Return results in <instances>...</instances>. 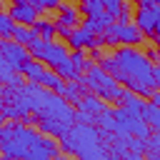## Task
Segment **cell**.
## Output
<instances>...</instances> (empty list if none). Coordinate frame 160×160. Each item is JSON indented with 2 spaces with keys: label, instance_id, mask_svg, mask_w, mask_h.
<instances>
[{
  "label": "cell",
  "instance_id": "6da1fadb",
  "mask_svg": "<svg viewBox=\"0 0 160 160\" xmlns=\"http://www.w3.org/2000/svg\"><path fill=\"white\" fill-rule=\"evenodd\" d=\"M0 152L10 160H52L60 148L55 138L38 132L28 122H0Z\"/></svg>",
  "mask_w": 160,
  "mask_h": 160
},
{
  "label": "cell",
  "instance_id": "7a4b0ae2",
  "mask_svg": "<svg viewBox=\"0 0 160 160\" xmlns=\"http://www.w3.org/2000/svg\"><path fill=\"white\" fill-rule=\"evenodd\" d=\"M100 65L122 88H128V90H132L138 95L150 98V92L155 90V78H152L155 65L148 60V55H142L135 48H120L115 55L105 58Z\"/></svg>",
  "mask_w": 160,
  "mask_h": 160
},
{
  "label": "cell",
  "instance_id": "3957f363",
  "mask_svg": "<svg viewBox=\"0 0 160 160\" xmlns=\"http://www.w3.org/2000/svg\"><path fill=\"white\" fill-rule=\"evenodd\" d=\"M60 150L75 155L78 160H112L105 132L98 130L92 122H72L60 138Z\"/></svg>",
  "mask_w": 160,
  "mask_h": 160
},
{
  "label": "cell",
  "instance_id": "277c9868",
  "mask_svg": "<svg viewBox=\"0 0 160 160\" xmlns=\"http://www.w3.org/2000/svg\"><path fill=\"white\" fill-rule=\"evenodd\" d=\"M82 82L90 88V92H95L98 98L102 100H120V92H122V85L102 68V65H90L82 75Z\"/></svg>",
  "mask_w": 160,
  "mask_h": 160
},
{
  "label": "cell",
  "instance_id": "5b68a950",
  "mask_svg": "<svg viewBox=\"0 0 160 160\" xmlns=\"http://www.w3.org/2000/svg\"><path fill=\"white\" fill-rule=\"evenodd\" d=\"M112 115H115V132L135 135L140 140H148L152 135V128L142 120V115H135L128 108H118V110H112Z\"/></svg>",
  "mask_w": 160,
  "mask_h": 160
},
{
  "label": "cell",
  "instance_id": "8992f818",
  "mask_svg": "<svg viewBox=\"0 0 160 160\" xmlns=\"http://www.w3.org/2000/svg\"><path fill=\"white\" fill-rule=\"evenodd\" d=\"M28 48H30V52H32V58H35V60L48 62L52 70H55L62 60H68V58H70L68 48H62V45H58V42H52V40H42V38L32 40Z\"/></svg>",
  "mask_w": 160,
  "mask_h": 160
},
{
  "label": "cell",
  "instance_id": "52a82bcc",
  "mask_svg": "<svg viewBox=\"0 0 160 160\" xmlns=\"http://www.w3.org/2000/svg\"><path fill=\"white\" fill-rule=\"evenodd\" d=\"M102 42H110V45H135L140 42V28L135 22H112L105 32H102Z\"/></svg>",
  "mask_w": 160,
  "mask_h": 160
},
{
  "label": "cell",
  "instance_id": "ba28073f",
  "mask_svg": "<svg viewBox=\"0 0 160 160\" xmlns=\"http://www.w3.org/2000/svg\"><path fill=\"white\" fill-rule=\"evenodd\" d=\"M0 58H5L8 65L20 72V70L32 60V52H30L28 45H20V42H15V40H2V38H0Z\"/></svg>",
  "mask_w": 160,
  "mask_h": 160
},
{
  "label": "cell",
  "instance_id": "9c48e42d",
  "mask_svg": "<svg viewBox=\"0 0 160 160\" xmlns=\"http://www.w3.org/2000/svg\"><path fill=\"white\" fill-rule=\"evenodd\" d=\"M38 12H40V10H38L30 0H12V5H10L12 20L20 22V25H28V28H32V25L38 22Z\"/></svg>",
  "mask_w": 160,
  "mask_h": 160
},
{
  "label": "cell",
  "instance_id": "30bf717a",
  "mask_svg": "<svg viewBox=\"0 0 160 160\" xmlns=\"http://www.w3.org/2000/svg\"><path fill=\"white\" fill-rule=\"evenodd\" d=\"M68 42H70V48H75V50L98 48V45L102 42V35H95V32H90L88 28H72V32L68 35Z\"/></svg>",
  "mask_w": 160,
  "mask_h": 160
},
{
  "label": "cell",
  "instance_id": "8fae6325",
  "mask_svg": "<svg viewBox=\"0 0 160 160\" xmlns=\"http://www.w3.org/2000/svg\"><path fill=\"white\" fill-rule=\"evenodd\" d=\"M75 110H80V112H88L95 122H98V118L108 110V105H105V100L102 98H98L95 92H88L82 100H78V105H75Z\"/></svg>",
  "mask_w": 160,
  "mask_h": 160
},
{
  "label": "cell",
  "instance_id": "7c38bea8",
  "mask_svg": "<svg viewBox=\"0 0 160 160\" xmlns=\"http://www.w3.org/2000/svg\"><path fill=\"white\" fill-rule=\"evenodd\" d=\"M112 22H115V18H112L108 10H102V12H98V15H90V18L85 20V25H82V28H88V30H90V32H95V35H102Z\"/></svg>",
  "mask_w": 160,
  "mask_h": 160
},
{
  "label": "cell",
  "instance_id": "4fadbf2b",
  "mask_svg": "<svg viewBox=\"0 0 160 160\" xmlns=\"http://www.w3.org/2000/svg\"><path fill=\"white\" fill-rule=\"evenodd\" d=\"M135 25L140 28V32H145V35H155V32H158V22H155L152 8H140L138 15H135Z\"/></svg>",
  "mask_w": 160,
  "mask_h": 160
},
{
  "label": "cell",
  "instance_id": "5bb4252c",
  "mask_svg": "<svg viewBox=\"0 0 160 160\" xmlns=\"http://www.w3.org/2000/svg\"><path fill=\"white\" fill-rule=\"evenodd\" d=\"M90 92V88L82 82V78H78V80H70V82H65V90H62V95L70 100V105L75 108L78 105V100H82L85 95Z\"/></svg>",
  "mask_w": 160,
  "mask_h": 160
},
{
  "label": "cell",
  "instance_id": "9a60e30c",
  "mask_svg": "<svg viewBox=\"0 0 160 160\" xmlns=\"http://www.w3.org/2000/svg\"><path fill=\"white\" fill-rule=\"evenodd\" d=\"M105 10L112 18H120V22H130V8L125 0H105Z\"/></svg>",
  "mask_w": 160,
  "mask_h": 160
},
{
  "label": "cell",
  "instance_id": "2e32d148",
  "mask_svg": "<svg viewBox=\"0 0 160 160\" xmlns=\"http://www.w3.org/2000/svg\"><path fill=\"white\" fill-rule=\"evenodd\" d=\"M38 38H40V35H38L32 28L20 25V22L15 25V32H12V40H15V42H20V45H30V42H32V40H38Z\"/></svg>",
  "mask_w": 160,
  "mask_h": 160
},
{
  "label": "cell",
  "instance_id": "e0dca14e",
  "mask_svg": "<svg viewBox=\"0 0 160 160\" xmlns=\"http://www.w3.org/2000/svg\"><path fill=\"white\" fill-rule=\"evenodd\" d=\"M78 18H80V12L72 8V5H60V18H58V22L60 25H65V28H75L78 25Z\"/></svg>",
  "mask_w": 160,
  "mask_h": 160
},
{
  "label": "cell",
  "instance_id": "ac0fdd59",
  "mask_svg": "<svg viewBox=\"0 0 160 160\" xmlns=\"http://www.w3.org/2000/svg\"><path fill=\"white\" fill-rule=\"evenodd\" d=\"M142 120H145L152 130H158V132H160V108H158V105L145 102V108H142Z\"/></svg>",
  "mask_w": 160,
  "mask_h": 160
},
{
  "label": "cell",
  "instance_id": "d6986e66",
  "mask_svg": "<svg viewBox=\"0 0 160 160\" xmlns=\"http://www.w3.org/2000/svg\"><path fill=\"white\" fill-rule=\"evenodd\" d=\"M15 25H18V22L12 20V15L0 10V38H2V40L12 38V32H15Z\"/></svg>",
  "mask_w": 160,
  "mask_h": 160
},
{
  "label": "cell",
  "instance_id": "ffe728a7",
  "mask_svg": "<svg viewBox=\"0 0 160 160\" xmlns=\"http://www.w3.org/2000/svg\"><path fill=\"white\" fill-rule=\"evenodd\" d=\"M32 30H35L42 40H52V38L58 35V28H55L52 22H48V20H38V22L32 25Z\"/></svg>",
  "mask_w": 160,
  "mask_h": 160
},
{
  "label": "cell",
  "instance_id": "44dd1931",
  "mask_svg": "<svg viewBox=\"0 0 160 160\" xmlns=\"http://www.w3.org/2000/svg\"><path fill=\"white\" fill-rule=\"evenodd\" d=\"M80 10L85 12V18L98 15V12L105 10V0H80Z\"/></svg>",
  "mask_w": 160,
  "mask_h": 160
},
{
  "label": "cell",
  "instance_id": "7402d4cb",
  "mask_svg": "<svg viewBox=\"0 0 160 160\" xmlns=\"http://www.w3.org/2000/svg\"><path fill=\"white\" fill-rule=\"evenodd\" d=\"M145 152H148V160H160V135H150L148 138Z\"/></svg>",
  "mask_w": 160,
  "mask_h": 160
},
{
  "label": "cell",
  "instance_id": "603a6c76",
  "mask_svg": "<svg viewBox=\"0 0 160 160\" xmlns=\"http://www.w3.org/2000/svg\"><path fill=\"white\" fill-rule=\"evenodd\" d=\"M70 60H72V65H75V70H78V72H85V70L90 68V62H88V58H85V52H82V50H75V52L70 55Z\"/></svg>",
  "mask_w": 160,
  "mask_h": 160
},
{
  "label": "cell",
  "instance_id": "cb8c5ba5",
  "mask_svg": "<svg viewBox=\"0 0 160 160\" xmlns=\"http://www.w3.org/2000/svg\"><path fill=\"white\" fill-rule=\"evenodd\" d=\"M38 10H55V8H60V0H30Z\"/></svg>",
  "mask_w": 160,
  "mask_h": 160
},
{
  "label": "cell",
  "instance_id": "d4e9b609",
  "mask_svg": "<svg viewBox=\"0 0 160 160\" xmlns=\"http://www.w3.org/2000/svg\"><path fill=\"white\" fill-rule=\"evenodd\" d=\"M122 160H148V158H145L142 152H132V150H130V152L122 155Z\"/></svg>",
  "mask_w": 160,
  "mask_h": 160
},
{
  "label": "cell",
  "instance_id": "484cf974",
  "mask_svg": "<svg viewBox=\"0 0 160 160\" xmlns=\"http://www.w3.org/2000/svg\"><path fill=\"white\" fill-rule=\"evenodd\" d=\"M55 28H58V35H62V38H68V35L72 32L70 28H65V25H60V22H55Z\"/></svg>",
  "mask_w": 160,
  "mask_h": 160
},
{
  "label": "cell",
  "instance_id": "4316f807",
  "mask_svg": "<svg viewBox=\"0 0 160 160\" xmlns=\"http://www.w3.org/2000/svg\"><path fill=\"white\" fill-rule=\"evenodd\" d=\"M152 78H155V88H160V65L152 70Z\"/></svg>",
  "mask_w": 160,
  "mask_h": 160
},
{
  "label": "cell",
  "instance_id": "83f0119b",
  "mask_svg": "<svg viewBox=\"0 0 160 160\" xmlns=\"http://www.w3.org/2000/svg\"><path fill=\"white\" fill-rule=\"evenodd\" d=\"M150 58H152V60H160V45H158V50H155V52H150Z\"/></svg>",
  "mask_w": 160,
  "mask_h": 160
},
{
  "label": "cell",
  "instance_id": "f1b7e54d",
  "mask_svg": "<svg viewBox=\"0 0 160 160\" xmlns=\"http://www.w3.org/2000/svg\"><path fill=\"white\" fill-rule=\"evenodd\" d=\"M152 40H155V42L160 45V32H155V35H152Z\"/></svg>",
  "mask_w": 160,
  "mask_h": 160
},
{
  "label": "cell",
  "instance_id": "f546056e",
  "mask_svg": "<svg viewBox=\"0 0 160 160\" xmlns=\"http://www.w3.org/2000/svg\"><path fill=\"white\" fill-rule=\"evenodd\" d=\"M0 160H10V158H5V155H2V158H0Z\"/></svg>",
  "mask_w": 160,
  "mask_h": 160
},
{
  "label": "cell",
  "instance_id": "4dcf8cb0",
  "mask_svg": "<svg viewBox=\"0 0 160 160\" xmlns=\"http://www.w3.org/2000/svg\"><path fill=\"white\" fill-rule=\"evenodd\" d=\"M2 120H5V118H2V115H0V122H2Z\"/></svg>",
  "mask_w": 160,
  "mask_h": 160
},
{
  "label": "cell",
  "instance_id": "1f68e13d",
  "mask_svg": "<svg viewBox=\"0 0 160 160\" xmlns=\"http://www.w3.org/2000/svg\"><path fill=\"white\" fill-rule=\"evenodd\" d=\"M52 160H62V158H52Z\"/></svg>",
  "mask_w": 160,
  "mask_h": 160
},
{
  "label": "cell",
  "instance_id": "d6a6232c",
  "mask_svg": "<svg viewBox=\"0 0 160 160\" xmlns=\"http://www.w3.org/2000/svg\"><path fill=\"white\" fill-rule=\"evenodd\" d=\"M135 2H142V0H135Z\"/></svg>",
  "mask_w": 160,
  "mask_h": 160
},
{
  "label": "cell",
  "instance_id": "836d02e7",
  "mask_svg": "<svg viewBox=\"0 0 160 160\" xmlns=\"http://www.w3.org/2000/svg\"><path fill=\"white\" fill-rule=\"evenodd\" d=\"M0 108H2V100H0Z\"/></svg>",
  "mask_w": 160,
  "mask_h": 160
},
{
  "label": "cell",
  "instance_id": "e575fe53",
  "mask_svg": "<svg viewBox=\"0 0 160 160\" xmlns=\"http://www.w3.org/2000/svg\"><path fill=\"white\" fill-rule=\"evenodd\" d=\"M0 2H2V0H0Z\"/></svg>",
  "mask_w": 160,
  "mask_h": 160
}]
</instances>
